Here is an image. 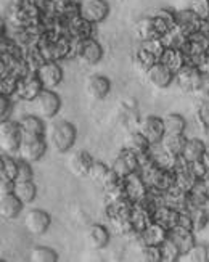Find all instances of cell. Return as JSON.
<instances>
[{"label": "cell", "mask_w": 209, "mask_h": 262, "mask_svg": "<svg viewBox=\"0 0 209 262\" xmlns=\"http://www.w3.org/2000/svg\"><path fill=\"white\" fill-rule=\"evenodd\" d=\"M140 47H143L145 50H148L152 55H155L158 61H161V56L164 55L166 52V43L162 39H148V40H143Z\"/></svg>", "instance_id": "41"}, {"label": "cell", "mask_w": 209, "mask_h": 262, "mask_svg": "<svg viewBox=\"0 0 209 262\" xmlns=\"http://www.w3.org/2000/svg\"><path fill=\"white\" fill-rule=\"evenodd\" d=\"M124 148H127V150H131L134 153H137L138 156H142V155H145V153L150 151V148H152V143L147 140L145 135H142L138 130H135V132H131L129 135L126 137Z\"/></svg>", "instance_id": "27"}, {"label": "cell", "mask_w": 209, "mask_h": 262, "mask_svg": "<svg viewBox=\"0 0 209 262\" xmlns=\"http://www.w3.org/2000/svg\"><path fill=\"white\" fill-rule=\"evenodd\" d=\"M203 26V21L200 19V16L195 13L192 8H185V10H179L176 11V28L183 32L185 36H192L196 31H200Z\"/></svg>", "instance_id": "13"}, {"label": "cell", "mask_w": 209, "mask_h": 262, "mask_svg": "<svg viewBox=\"0 0 209 262\" xmlns=\"http://www.w3.org/2000/svg\"><path fill=\"white\" fill-rule=\"evenodd\" d=\"M15 180L11 179H5V177H0V196L2 195H10V193L15 191Z\"/></svg>", "instance_id": "50"}, {"label": "cell", "mask_w": 209, "mask_h": 262, "mask_svg": "<svg viewBox=\"0 0 209 262\" xmlns=\"http://www.w3.org/2000/svg\"><path fill=\"white\" fill-rule=\"evenodd\" d=\"M140 254L145 262H162L159 246H152V245L140 246Z\"/></svg>", "instance_id": "44"}, {"label": "cell", "mask_w": 209, "mask_h": 262, "mask_svg": "<svg viewBox=\"0 0 209 262\" xmlns=\"http://www.w3.org/2000/svg\"><path fill=\"white\" fill-rule=\"evenodd\" d=\"M187 137L185 134H164V137L161 139L159 146H161V151L164 153L166 156H180L185 143H187Z\"/></svg>", "instance_id": "17"}, {"label": "cell", "mask_w": 209, "mask_h": 262, "mask_svg": "<svg viewBox=\"0 0 209 262\" xmlns=\"http://www.w3.org/2000/svg\"><path fill=\"white\" fill-rule=\"evenodd\" d=\"M168 235H169V230L166 229V227H162L161 224H158L155 221L150 224L143 232L135 233L140 246H147V245L161 246L162 243L168 240Z\"/></svg>", "instance_id": "12"}, {"label": "cell", "mask_w": 209, "mask_h": 262, "mask_svg": "<svg viewBox=\"0 0 209 262\" xmlns=\"http://www.w3.org/2000/svg\"><path fill=\"white\" fill-rule=\"evenodd\" d=\"M161 257H162V262H176L182 257V253H180V249L174 245L169 238L168 240L162 243L161 246Z\"/></svg>", "instance_id": "39"}, {"label": "cell", "mask_w": 209, "mask_h": 262, "mask_svg": "<svg viewBox=\"0 0 209 262\" xmlns=\"http://www.w3.org/2000/svg\"><path fill=\"white\" fill-rule=\"evenodd\" d=\"M21 209H23V203L15 193L0 196V217L2 219H5V221L16 219Z\"/></svg>", "instance_id": "22"}, {"label": "cell", "mask_w": 209, "mask_h": 262, "mask_svg": "<svg viewBox=\"0 0 209 262\" xmlns=\"http://www.w3.org/2000/svg\"><path fill=\"white\" fill-rule=\"evenodd\" d=\"M162 122H164L166 134H185L187 129V121L179 113H169L162 118Z\"/></svg>", "instance_id": "31"}, {"label": "cell", "mask_w": 209, "mask_h": 262, "mask_svg": "<svg viewBox=\"0 0 209 262\" xmlns=\"http://www.w3.org/2000/svg\"><path fill=\"white\" fill-rule=\"evenodd\" d=\"M31 260L34 262H56L58 253L47 246H37L31 251Z\"/></svg>", "instance_id": "37"}, {"label": "cell", "mask_w": 209, "mask_h": 262, "mask_svg": "<svg viewBox=\"0 0 209 262\" xmlns=\"http://www.w3.org/2000/svg\"><path fill=\"white\" fill-rule=\"evenodd\" d=\"M161 63L164 64L166 68H169V70L174 74H177L185 64H189L187 63V56H185L183 50H180V49H172V47H168L166 49L164 55L161 56Z\"/></svg>", "instance_id": "26"}, {"label": "cell", "mask_w": 209, "mask_h": 262, "mask_svg": "<svg viewBox=\"0 0 209 262\" xmlns=\"http://www.w3.org/2000/svg\"><path fill=\"white\" fill-rule=\"evenodd\" d=\"M47 137H23L18 156L29 163H37L47 151Z\"/></svg>", "instance_id": "5"}, {"label": "cell", "mask_w": 209, "mask_h": 262, "mask_svg": "<svg viewBox=\"0 0 209 262\" xmlns=\"http://www.w3.org/2000/svg\"><path fill=\"white\" fill-rule=\"evenodd\" d=\"M15 195L21 200L23 204H31L37 196V187L32 180L16 182L15 184Z\"/></svg>", "instance_id": "30"}, {"label": "cell", "mask_w": 209, "mask_h": 262, "mask_svg": "<svg viewBox=\"0 0 209 262\" xmlns=\"http://www.w3.org/2000/svg\"><path fill=\"white\" fill-rule=\"evenodd\" d=\"M110 15V4L107 0H79V16L92 25H100Z\"/></svg>", "instance_id": "4"}, {"label": "cell", "mask_w": 209, "mask_h": 262, "mask_svg": "<svg viewBox=\"0 0 209 262\" xmlns=\"http://www.w3.org/2000/svg\"><path fill=\"white\" fill-rule=\"evenodd\" d=\"M179 214H180V211L168 206V204H158L153 211V221L161 224L162 227H166L168 230H171L174 227H177Z\"/></svg>", "instance_id": "21"}, {"label": "cell", "mask_w": 209, "mask_h": 262, "mask_svg": "<svg viewBox=\"0 0 209 262\" xmlns=\"http://www.w3.org/2000/svg\"><path fill=\"white\" fill-rule=\"evenodd\" d=\"M147 77H148L150 84L156 89H161V90L168 89L174 81H176V74H174L169 68H166L161 61H158L155 66L150 68V70L147 71Z\"/></svg>", "instance_id": "15"}, {"label": "cell", "mask_w": 209, "mask_h": 262, "mask_svg": "<svg viewBox=\"0 0 209 262\" xmlns=\"http://www.w3.org/2000/svg\"><path fill=\"white\" fill-rule=\"evenodd\" d=\"M74 56L80 63L94 66L103 58V47H101V43L94 37L76 40V43H74Z\"/></svg>", "instance_id": "3"}, {"label": "cell", "mask_w": 209, "mask_h": 262, "mask_svg": "<svg viewBox=\"0 0 209 262\" xmlns=\"http://www.w3.org/2000/svg\"><path fill=\"white\" fill-rule=\"evenodd\" d=\"M18 124H19V127H21L23 137H44L45 132H47L42 118L34 116V115L23 116L18 121Z\"/></svg>", "instance_id": "24"}, {"label": "cell", "mask_w": 209, "mask_h": 262, "mask_svg": "<svg viewBox=\"0 0 209 262\" xmlns=\"http://www.w3.org/2000/svg\"><path fill=\"white\" fill-rule=\"evenodd\" d=\"M189 169L200 182H203L209 176V167L206 166V163L203 161V159H200V161H195V163H189Z\"/></svg>", "instance_id": "46"}, {"label": "cell", "mask_w": 209, "mask_h": 262, "mask_svg": "<svg viewBox=\"0 0 209 262\" xmlns=\"http://www.w3.org/2000/svg\"><path fill=\"white\" fill-rule=\"evenodd\" d=\"M126 196L135 203H145L150 198V187L138 172H132L124 179Z\"/></svg>", "instance_id": "7"}, {"label": "cell", "mask_w": 209, "mask_h": 262, "mask_svg": "<svg viewBox=\"0 0 209 262\" xmlns=\"http://www.w3.org/2000/svg\"><path fill=\"white\" fill-rule=\"evenodd\" d=\"M16 172H18V159H13L10 155L2 153V156H0V177L15 180Z\"/></svg>", "instance_id": "33"}, {"label": "cell", "mask_w": 209, "mask_h": 262, "mask_svg": "<svg viewBox=\"0 0 209 262\" xmlns=\"http://www.w3.org/2000/svg\"><path fill=\"white\" fill-rule=\"evenodd\" d=\"M21 142H23V132L18 121L15 122L5 119L0 122V148H2V153L18 155Z\"/></svg>", "instance_id": "2"}, {"label": "cell", "mask_w": 209, "mask_h": 262, "mask_svg": "<svg viewBox=\"0 0 209 262\" xmlns=\"http://www.w3.org/2000/svg\"><path fill=\"white\" fill-rule=\"evenodd\" d=\"M42 90H44V85L40 82V79L37 77V74L29 73L28 76L19 79L16 97L23 101H34L40 95Z\"/></svg>", "instance_id": "9"}, {"label": "cell", "mask_w": 209, "mask_h": 262, "mask_svg": "<svg viewBox=\"0 0 209 262\" xmlns=\"http://www.w3.org/2000/svg\"><path fill=\"white\" fill-rule=\"evenodd\" d=\"M110 170V167L104 164V163H101V161H94V164L90 166V169H89V174H87V177L92 180V182H97V184H101V180H103V177L107 176V172Z\"/></svg>", "instance_id": "42"}, {"label": "cell", "mask_w": 209, "mask_h": 262, "mask_svg": "<svg viewBox=\"0 0 209 262\" xmlns=\"http://www.w3.org/2000/svg\"><path fill=\"white\" fill-rule=\"evenodd\" d=\"M183 257L190 262H209V245L207 243H195L190 251Z\"/></svg>", "instance_id": "36"}, {"label": "cell", "mask_w": 209, "mask_h": 262, "mask_svg": "<svg viewBox=\"0 0 209 262\" xmlns=\"http://www.w3.org/2000/svg\"><path fill=\"white\" fill-rule=\"evenodd\" d=\"M201 29L206 31V32H209V16L203 19V26H201Z\"/></svg>", "instance_id": "54"}, {"label": "cell", "mask_w": 209, "mask_h": 262, "mask_svg": "<svg viewBox=\"0 0 209 262\" xmlns=\"http://www.w3.org/2000/svg\"><path fill=\"white\" fill-rule=\"evenodd\" d=\"M45 137H47V142L52 145L55 151L66 153L73 148L77 137V130L74 124L60 119V121H53L47 127Z\"/></svg>", "instance_id": "1"}, {"label": "cell", "mask_w": 209, "mask_h": 262, "mask_svg": "<svg viewBox=\"0 0 209 262\" xmlns=\"http://www.w3.org/2000/svg\"><path fill=\"white\" fill-rule=\"evenodd\" d=\"M134 63L137 64L138 70H142V71L147 73L150 68L155 66L158 63V58H156L155 55L150 53L148 50H145L143 47H140L135 52V55H134Z\"/></svg>", "instance_id": "34"}, {"label": "cell", "mask_w": 209, "mask_h": 262, "mask_svg": "<svg viewBox=\"0 0 209 262\" xmlns=\"http://www.w3.org/2000/svg\"><path fill=\"white\" fill-rule=\"evenodd\" d=\"M137 130L142 135L147 137V140L152 145H159L161 139L164 137L166 129H164V122H162V118L158 116H145L138 122Z\"/></svg>", "instance_id": "8"}, {"label": "cell", "mask_w": 209, "mask_h": 262, "mask_svg": "<svg viewBox=\"0 0 209 262\" xmlns=\"http://www.w3.org/2000/svg\"><path fill=\"white\" fill-rule=\"evenodd\" d=\"M55 4L56 10H65V8H69V7H74L79 4V0H52Z\"/></svg>", "instance_id": "52"}, {"label": "cell", "mask_w": 209, "mask_h": 262, "mask_svg": "<svg viewBox=\"0 0 209 262\" xmlns=\"http://www.w3.org/2000/svg\"><path fill=\"white\" fill-rule=\"evenodd\" d=\"M203 184H204V187H206V191H207V196H209V176L203 180Z\"/></svg>", "instance_id": "55"}, {"label": "cell", "mask_w": 209, "mask_h": 262, "mask_svg": "<svg viewBox=\"0 0 209 262\" xmlns=\"http://www.w3.org/2000/svg\"><path fill=\"white\" fill-rule=\"evenodd\" d=\"M52 217L44 209H31L25 215V227L31 235H44L50 229Z\"/></svg>", "instance_id": "10"}, {"label": "cell", "mask_w": 209, "mask_h": 262, "mask_svg": "<svg viewBox=\"0 0 209 262\" xmlns=\"http://www.w3.org/2000/svg\"><path fill=\"white\" fill-rule=\"evenodd\" d=\"M192 212V219H193V232H200L209 224V209L203 208H195L190 209Z\"/></svg>", "instance_id": "40"}, {"label": "cell", "mask_w": 209, "mask_h": 262, "mask_svg": "<svg viewBox=\"0 0 209 262\" xmlns=\"http://www.w3.org/2000/svg\"><path fill=\"white\" fill-rule=\"evenodd\" d=\"M94 161H95V159L90 156L89 151L77 150V151H74L71 156H69L68 167H69V170H71L74 176L82 177V176L89 174V169H90L92 164H94Z\"/></svg>", "instance_id": "18"}, {"label": "cell", "mask_w": 209, "mask_h": 262, "mask_svg": "<svg viewBox=\"0 0 209 262\" xmlns=\"http://www.w3.org/2000/svg\"><path fill=\"white\" fill-rule=\"evenodd\" d=\"M36 74L40 79L44 89H49V90H53L63 81V70H61V66L58 64V61H45L36 71Z\"/></svg>", "instance_id": "11"}, {"label": "cell", "mask_w": 209, "mask_h": 262, "mask_svg": "<svg viewBox=\"0 0 209 262\" xmlns=\"http://www.w3.org/2000/svg\"><path fill=\"white\" fill-rule=\"evenodd\" d=\"M111 169L114 170V172H118L122 179H126L127 176H131L132 174V170H131V167L126 164V161L124 159L118 155L116 156V159L113 161V166H111Z\"/></svg>", "instance_id": "48"}, {"label": "cell", "mask_w": 209, "mask_h": 262, "mask_svg": "<svg viewBox=\"0 0 209 262\" xmlns=\"http://www.w3.org/2000/svg\"><path fill=\"white\" fill-rule=\"evenodd\" d=\"M203 161L209 167V145H206V150H204V155H203Z\"/></svg>", "instance_id": "53"}, {"label": "cell", "mask_w": 209, "mask_h": 262, "mask_svg": "<svg viewBox=\"0 0 209 262\" xmlns=\"http://www.w3.org/2000/svg\"><path fill=\"white\" fill-rule=\"evenodd\" d=\"M36 105L37 115L45 118V119H52L58 115V111L61 110V98L56 92L49 89H44L40 95L32 101Z\"/></svg>", "instance_id": "6"}, {"label": "cell", "mask_w": 209, "mask_h": 262, "mask_svg": "<svg viewBox=\"0 0 209 262\" xmlns=\"http://www.w3.org/2000/svg\"><path fill=\"white\" fill-rule=\"evenodd\" d=\"M32 163L26 161V159H18V172H16V179L15 182H26V180H32L34 177V170L31 167Z\"/></svg>", "instance_id": "43"}, {"label": "cell", "mask_w": 209, "mask_h": 262, "mask_svg": "<svg viewBox=\"0 0 209 262\" xmlns=\"http://www.w3.org/2000/svg\"><path fill=\"white\" fill-rule=\"evenodd\" d=\"M206 150V143L200 139H190L185 143V148L182 151V156L187 163H195V161H200L203 159Z\"/></svg>", "instance_id": "29"}, {"label": "cell", "mask_w": 209, "mask_h": 262, "mask_svg": "<svg viewBox=\"0 0 209 262\" xmlns=\"http://www.w3.org/2000/svg\"><path fill=\"white\" fill-rule=\"evenodd\" d=\"M108 221H110L111 229L116 233H119V235H135L131 217H114V219H108Z\"/></svg>", "instance_id": "38"}, {"label": "cell", "mask_w": 209, "mask_h": 262, "mask_svg": "<svg viewBox=\"0 0 209 262\" xmlns=\"http://www.w3.org/2000/svg\"><path fill=\"white\" fill-rule=\"evenodd\" d=\"M94 26L95 25L86 21L84 18L76 16L73 19H69V25H68L69 37L73 40H82V39L94 37Z\"/></svg>", "instance_id": "23"}, {"label": "cell", "mask_w": 209, "mask_h": 262, "mask_svg": "<svg viewBox=\"0 0 209 262\" xmlns=\"http://www.w3.org/2000/svg\"><path fill=\"white\" fill-rule=\"evenodd\" d=\"M200 73L201 71L198 70V66L185 64L182 70L176 74V82L183 92H193L195 82H196V79H198Z\"/></svg>", "instance_id": "25"}, {"label": "cell", "mask_w": 209, "mask_h": 262, "mask_svg": "<svg viewBox=\"0 0 209 262\" xmlns=\"http://www.w3.org/2000/svg\"><path fill=\"white\" fill-rule=\"evenodd\" d=\"M10 111H11V97L0 94V119L2 121L8 119Z\"/></svg>", "instance_id": "49"}, {"label": "cell", "mask_w": 209, "mask_h": 262, "mask_svg": "<svg viewBox=\"0 0 209 262\" xmlns=\"http://www.w3.org/2000/svg\"><path fill=\"white\" fill-rule=\"evenodd\" d=\"M190 8L200 16L201 21L209 16V0H193Z\"/></svg>", "instance_id": "47"}, {"label": "cell", "mask_w": 209, "mask_h": 262, "mask_svg": "<svg viewBox=\"0 0 209 262\" xmlns=\"http://www.w3.org/2000/svg\"><path fill=\"white\" fill-rule=\"evenodd\" d=\"M168 238L180 249L182 257L187 254L192 249V246L196 243L195 242V232L183 229V227H174V229H171Z\"/></svg>", "instance_id": "19"}, {"label": "cell", "mask_w": 209, "mask_h": 262, "mask_svg": "<svg viewBox=\"0 0 209 262\" xmlns=\"http://www.w3.org/2000/svg\"><path fill=\"white\" fill-rule=\"evenodd\" d=\"M86 242L90 248L94 249H103L110 243V230L101 224L90 225L86 232Z\"/></svg>", "instance_id": "20"}, {"label": "cell", "mask_w": 209, "mask_h": 262, "mask_svg": "<svg viewBox=\"0 0 209 262\" xmlns=\"http://www.w3.org/2000/svg\"><path fill=\"white\" fill-rule=\"evenodd\" d=\"M19 79L21 77H18L13 73H2V81H0V94L8 95V97L16 95Z\"/></svg>", "instance_id": "35"}, {"label": "cell", "mask_w": 209, "mask_h": 262, "mask_svg": "<svg viewBox=\"0 0 209 262\" xmlns=\"http://www.w3.org/2000/svg\"><path fill=\"white\" fill-rule=\"evenodd\" d=\"M193 94L198 97H209V73H200L193 87Z\"/></svg>", "instance_id": "45"}, {"label": "cell", "mask_w": 209, "mask_h": 262, "mask_svg": "<svg viewBox=\"0 0 209 262\" xmlns=\"http://www.w3.org/2000/svg\"><path fill=\"white\" fill-rule=\"evenodd\" d=\"M132 209H134V201L129 200L126 195L118 198H107V204H104V214H107L108 219L131 217Z\"/></svg>", "instance_id": "16"}, {"label": "cell", "mask_w": 209, "mask_h": 262, "mask_svg": "<svg viewBox=\"0 0 209 262\" xmlns=\"http://www.w3.org/2000/svg\"><path fill=\"white\" fill-rule=\"evenodd\" d=\"M198 182L200 180L190 172L189 167L180 169V170H177V172H176V187H179L180 190L187 191V193H190L196 187Z\"/></svg>", "instance_id": "32"}, {"label": "cell", "mask_w": 209, "mask_h": 262, "mask_svg": "<svg viewBox=\"0 0 209 262\" xmlns=\"http://www.w3.org/2000/svg\"><path fill=\"white\" fill-rule=\"evenodd\" d=\"M198 70L201 71V73H209V50H206L203 55H201V58H200V61H198Z\"/></svg>", "instance_id": "51"}, {"label": "cell", "mask_w": 209, "mask_h": 262, "mask_svg": "<svg viewBox=\"0 0 209 262\" xmlns=\"http://www.w3.org/2000/svg\"><path fill=\"white\" fill-rule=\"evenodd\" d=\"M86 92L94 100H104L111 92V82L103 74H92L86 81Z\"/></svg>", "instance_id": "14"}, {"label": "cell", "mask_w": 209, "mask_h": 262, "mask_svg": "<svg viewBox=\"0 0 209 262\" xmlns=\"http://www.w3.org/2000/svg\"><path fill=\"white\" fill-rule=\"evenodd\" d=\"M135 31H137L138 39H140L142 42L148 40V39H161L153 15L152 16H145V18H142L140 21H138L137 26H135Z\"/></svg>", "instance_id": "28"}]
</instances>
